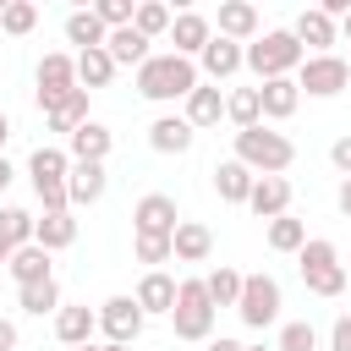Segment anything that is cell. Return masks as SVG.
<instances>
[{
  "label": "cell",
  "instance_id": "obj_1",
  "mask_svg": "<svg viewBox=\"0 0 351 351\" xmlns=\"http://www.w3.org/2000/svg\"><path fill=\"white\" fill-rule=\"evenodd\" d=\"M197 82H203V77H197V60H181L176 49H165V55H148V60L137 66V93H143V99H154V104L186 99Z\"/></svg>",
  "mask_w": 351,
  "mask_h": 351
},
{
  "label": "cell",
  "instance_id": "obj_2",
  "mask_svg": "<svg viewBox=\"0 0 351 351\" xmlns=\"http://www.w3.org/2000/svg\"><path fill=\"white\" fill-rule=\"evenodd\" d=\"M307 60V49L296 44V33L291 27H269V33H258L247 49H241V66H252L258 71V82H274V77H296V66Z\"/></svg>",
  "mask_w": 351,
  "mask_h": 351
},
{
  "label": "cell",
  "instance_id": "obj_3",
  "mask_svg": "<svg viewBox=\"0 0 351 351\" xmlns=\"http://www.w3.org/2000/svg\"><path fill=\"white\" fill-rule=\"evenodd\" d=\"M236 165H247L252 176H285L291 170V159H296V143L285 137V132H269V126H247V132H236V154H230Z\"/></svg>",
  "mask_w": 351,
  "mask_h": 351
},
{
  "label": "cell",
  "instance_id": "obj_4",
  "mask_svg": "<svg viewBox=\"0 0 351 351\" xmlns=\"http://www.w3.org/2000/svg\"><path fill=\"white\" fill-rule=\"evenodd\" d=\"M296 263H302V285L313 291V296H340L346 291V258H340V247L329 241V236H313V241H302V252H296Z\"/></svg>",
  "mask_w": 351,
  "mask_h": 351
},
{
  "label": "cell",
  "instance_id": "obj_5",
  "mask_svg": "<svg viewBox=\"0 0 351 351\" xmlns=\"http://www.w3.org/2000/svg\"><path fill=\"white\" fill-rule=\"evenodd\" d=\"M176 340H214V302L203 280H176V307H170Z\"/></svg>",
  "mask_w": 351,
  "mask_h": 351
},
{
  "label": "cell",
  "instance_id": "obj_6",
  "mask_svg": "<svg viewBox=\"0 0 351 351\" xmlns=\"http://www.w3.org/2000/svg\"><path fill=\"white\" fill-rule=\"evenodd\" d=\"M66 170H71V159H66V148H33V159H27V176H33V192H38V203H44V214H60V208H71L66 203Z\"/></svg>",
  "mask_w": 351,
  "mask_h": 351
},
{
  "label": "cell",
  "instance_id": "obj_7",
  "mask_svg": "<svg viewBox=\"0 0 351 351\" xmlns=\"http://www.w3.org/2000/svg\"><path fill=\"white\" fill-rule=\"evenodd\" d=\"M280 280L274 274H241V296H236V313L247 329H269L280 318Z\"/></svg>",
  "mask_w": 351,
  "mask_h": 351
},
{
  "label": "cell",
  "instance_id": "obj_8",
  "mask_svg": "<svg viewBox=\"0 0 351 351\" xmlns=\"http://www.w3.org/2000/svg\"><path fill=\"white\" fill-rule=\"evenodd\" d=\"M296 88H307L313 99H335V93H346L351 88V66L329 49V55H307L302 66H296Z\"/></svg>",
  "mask_w": 351,
  "mask_h": 351
},
{
  "label": "cell",
  "instance_id": "obj_9",
  "mask_svg": "<svg viewBox=\"0 0 351 351\" xmlns=\"http://www.w3.org/2000/svg\"><path fill=\"white\" fill-rule=\"evenodd\" d=\"M77 88V55H66V49H49L44 60H38V110L49 115L66 93Z\"/></svg>",
  "mask_w": 351,
  "mask_h": 351
},
{
  "label": "cell",
  "instance_id": "obj_10",
  "mask_svg": "<svg viewBox=\"0 0 351 351\" xmlns=\"http://www.w3.org/2000/svg\"><path fill=\"white\" fill-rule=\"evenodd\" d=\"M143 307L132 302V296H104L99 302V329H104V340L110 346H132L137 335H143Z\"/></svg>",
  "mask_w": 351,
  "mask_h": 351
},
{
  "label": "cell",
  "instance_id": "obj_11",
  "mask_svg": "<svg viewBox=\"0 0 351 351\" xmlns=\"http://www.w3.org/2000/svg\"><path fill=\"white\" fill-rule=\"evenodd\" d=\"M181 214H176V197L170 192H143L137 208H132V230L137 236H176Z\"/></svg>",
  "mask_w": 351,
  "mask_h": 351
},
{
  "label": "cell",
  "instance_id": "obj_12",
  "mask_svg": "<svg viewBox=\"0 0 351 351\" xmlns=\"http://www.w3.org/2000/svg\"><path fill=\"white\" fill-rule=\"evenodd\" d=\"M110 148H115V132H110L104 121H82V126L66 137V159H71V165H104Z\"/></svg>",
  "mask_w": 351,
  "mask_h": 351
},
{
  "label": "cell",
  "instance_id": "obj_13",
  "mask_svg": "<svg viewBox=\"0 0 351 351\" xmlns=\"http://www.w3.org/2000/svg\"><path fill=\"white\" fill-rule=\"evenodd\" d=\"M208 38H214V22H208L203 11H176V16H170V44H176L181 60H197Z\"/></svg>",
  "mask_w": 351,
  "mask_h": 351
},
{
  "label": "cell",
  "instance_id": "obj_14",
  "mask_svg": "<svg viewBox=\"0 0 351 351\" xmlns=\"http://www.w3.org/2000/svg\"><path fill=\"white\" fill-rule=\"evenodd\" d=\"M214 33L230 38V44H252V38H258V5H252V0H219Z\"/></svg>",
  "mask_w": 351,
  "mask_h": 351
},
{
  "label": "cell",
  "instance_id": "obj_15",
  "mask_svg": "<svg viewBox=\"0 0 351 351\" xmlns=\"http://www.w3.org/2000/svg\"><path fill=\"white\" fill-rule=\"evenodd\" d=\"M291 33H296V44H302L307 55H329V44H340V22H329L318 5H307V11L291 22Z\"/></svg>",
  "mask_w": 351,
  "mask_h": 351
},
{
  "label": "cell",
  "instance_id": "obj_16",
  "mask_svg": "<svg viewBox=\"0 0 351 351\" xmlns=\"http://www.w3.org/2000/svg\"><path fill=\"white\" fill-rule=\"evenodd\" d=\"M241 49L247 44H230V38H208L203 44V55H197V77H208V82H225V77H236L241 71Z\"/></svg>",
  "mask_w": 351,
  "mask_h": 351
},
{
  "label": "cell",
  "instance_id": "obj_17",
  "mask_svg": "<svg viewBox=\"0 0 351 351\" xmlns=\"http://www.w3.org/2000/svg\"><path fill=\"white\" fill-rule=\"evenodd\" d=\"M247 208H252L258 219H280V214H291V181H285V176H258L252 192H247Z\"/></svg>",
  "mask_w": 351,
  "mask_h": 351
},
{
  "label": "cell",
  "instance_id": "obj_18",
  "mask_svg": "<svg viewBox=\"0 0 351 351\" xmlns=\"http://www.w3.org/2000/svg\"><path fill=\"white\" fill-rule=\"evenodd\" d=\"M104 186H110L104 165H71V170H66V203H71V208H93V203L104 197Z\"/></svg>",
  "mask_w": 351,
  "mask_h": 351
},
{
  "label": "cell",
  "instance_id": "obj_19",
  "mask_svg": "<svg viewBox=\"0 0 351 351\" xmlns=\"http://www.w3.org/2000/svg\"><path fill=\"white\" fill-rule=\"evenodd\" d=\"M258 104H263V121H291V115H296V104H302V88H296V77L258 82Z\"/></svg>",
  "mask_w": 351,
  "mask_h": 351
},
{
  "label": "cell",
  "instance_id": "obj_20",
  "mask_svg": "<svg viewBox=\"0 0 351 351\" xmlns=\"http://www.w3.org/2000/svg\"><path fill=\"white\" fill-rule=\"evenodd\" d=\"M170 252H176V263H208V252H214V230L197 225V219H181L176 236H170Z\"/></svg>",
  "mask_w": 351,
  "mask_h": 351
},
{
  "label": "cell",
  "instance_id": "obj_21",
  "mask_svg": "<svg viewBox=\"0 0 351 351\" xmlns=\"http://www.w3.org/2000/svg\"><path fill=\"white\" fill-rule=\"evenodd\" d=\"M132 302L143 307V318H148V313H165V318H170V307H176V280H170L165 269H148V274L137 280Z\"/></svg>",
  "mask_w": 351,
  "mask_h": 351
},
{
  "label": "cell",
  "instance_id": "obj_22",
  "mask_svg": "<svg viewBox=\"0 0 351 351\" xmlns=\"http://www.w3.org/2000/svg\"><path fill=\"white\" fill-rule=\"evenodd\" d=\"M93 329H99V313L93 307H60L55 313V340L60 346H93Z\"/></svg>",
  "mask_w": 351,
  "mask_h": 351
},
{
  "label": "cell",
  "instance_id": "obj_23",
  "mask_svg": "<svg viewBox=\"0 0 351 351\" xmlns=\"http://www.w3.org/2000/svg\"><path fill=\"white\" fill-rule=\"evenodd\" d=\"M192 126H186V115H159L154 126H148V148L154 154H186L192 148Z\"/></svg>",
  "mask_w": 351,
  "mask_h": 351
},
{
  "label": "cell",
  "instance_id": "obj_24",
  "mask_svg": "<svg viewBox=\"0 0 351 351\" xmlns=\"http://www.w3.org/2000/svg\"><path fill=\"white\" fill-rule=\"evenodd\" d=\"M219 115H225V93L208 88V82H197V88L186 93V126L203 132V126H219Z\"/></svg>",
  "mask_w": 351,
  "mask_h": 351
},
{
  "label": "cell",
  "instance_id": "obj_25",
  "mask_svg": "<svg viewBox=\"0 0 351 351\" xmlns=\"http://www.w3.org/2000/svg\"><path fill=\"white\" fill-rule=\"evenodd\" d=\"M33 241H38L44 252L71 247V241H77V219H71V208H60V214H38V219H33Z\"/></svg>",
  "mask_w": 351,
  "mask_h": 351
},
{
  "label": "cell",
  "instance_id": "obj_26",
  "mask_svg": "<svg viewBox=\"0 0 351 351\" xmlns=\"http://www.w3.org/2000/svg\"><path fill=\"white\" fill-rule=\"evenodd\" d=\"M5 269H11L16 291H22V285H38V280H49V252H44L38 241H27V247H16V252L5 258Z\"/></svg>",
  "mask_w": 351,
  "mask_h": 351
},
{
  "label": "cell",
  "instance_id": "obj_27",
  "mask_svg": "<svg viewBox=\"0 0 351 351\" xmlns=\"http://www.w3.org/2000/svg\"><path fill=\"white\" fill-rule=\"evenodd\" d=\"M104 49H110V60H115V66H143V60L154 55V49H148V38H143L137 27H115V33L104 38Z\"/></svg>",
  "mask_w": 351,
  "mask_h": 351
},
{
  "label": "cell",
  "instance_id": "obj_28",
  "mask_svg": "<svg viewBox=\"0 0 351 351\" xmlns=\"http://www.w3.org/2000/svg\"><path fill=\"white\" fill-rule=\"evenodd\" d=\"M252 170L247 165H236V159H225V165H214V192L225 197V203H247V192H252Z\"/></svg>",
  "mask_w": 351,
  "mask_h": 351
},
{
  "label": "cell",
  "instance_id": "obj_29",
  "mask_svg": "<svg viewBox=\"0 0 351 351\" xmlns=\"http://www.w3.org/2000/svg\"><path fill=\"white\" fill-rule=\"evenodd\" d=\"M104 38H110V33H104V22H99L93 11H71V16H66V44H77V55H82V49H104Z\"/></svg>",
  "mask_w": 351,
  "mask_h": 351
},
{
  "label": "cell",
  "instance_id": "obj_30",
  "mask_svg": "<svg viewBox=\"0 0 351 351\" xmlns=\"http://www.w3.org/2000/svg\"><path fill=\"white\" fill-rule=\"evenodd\" d=\"M110 77H115V60H110V49H82L77 55V88H110Z\"/></svg>",
  "mask_w": 351,
  "mask_h": 351
},
{
  "label": "cell",
  "instance_id": "obj_31",
  "mask_svg": "<svg viewBox=\"0 0 351 351\" xmlns=\"http://www.w3.org/2000/svg\"><path fill=\"white\" fill-rule=\"evenodd\" d=\"M44 121H49V132H66V137H71V132L88 121V88H71V93L44 115Z\"/></svg>",
  "mask_w": 351,
  "mask_h": 351
},
{
  "label": "cell",
  "instance_id": "obj_32",
  "mask_svg": "<svg viewBox=\"0 0 351 351\" xmlns=\"http://www.w3.org/2000/svg\"><path fill=\"white\" fill-rule=\"evenodd\" d=\"M170 16H176V11H170L165 0H137V11H132V27H137V33L154 44V38H165V33H170Z\"/></svg>",
  "mask_w": 351,
  "mask_h": 351
},
{
  "label": "cell",
  "instance_id": "obj_33",
  "mask_svg": "<svg viewBox=\"0 0 351 351\" xmlns=\"http://www.w3.org/2000/svg\"><path fill=\"white\" fill-rule=\"evenodd\" d=\"M16 302H22V313H33V318L60 313V280L49 274V280H38V285H22V291H16Z\"/></svg>",
  "mask_w": 351,
  "mask_h": 351
},
{
  "label": "cell",
  "instance_id": "obj_34",
  "mask_svg": "<svg viewBox=\"0 0 351 351\" xmlns=\"http://www.w3.org/2000/svg\"><path fill=\"white\" fill-rule=\"evenodd\" d=\"M225 115L236 121V132H247V126H263V104H258V88H236V93H225Z\"/></svg>",
  "mask_w": 351,
  "mask_h": 351
},
{
  "label": "cell",
  "instance_id": "obj_35",
  "mask_svg": "<svg viewBox=\"0 0 351 351\" xmlns=\"http://www.w3.org/2000/svg\"><path fill=\"white\" fill-rule=\"evenodd\" d=\"M27 241H33V214L5 203V208H0V247L16 252V247H27Z\"/></svg>",
  "mask_w": 351,
  "mask_h": 351
},
{
  "label": "cell",
  "instance_id": "obj_36",
  "mask_svg": "<svg viewBox=\"0 0 351 351\" xmlns=\"http://www.w3.org/2000/svg\"><path fill=\"white\" fill-rule=\"evenodd\" d=\"M203 291H208V302H214V313H219V307H236V296H241V274L219 263L214 274H203Z\"/></svg>",
  "mask_w": 351,
  "mask_h": 351
},
{
  "label": "cell",
  "instance_id": "obj_37",
  "mask_svg": "<svg viewBox=\"0 0 351 351\" xmlns=\"http://www.w3.org/2000/svg\"><path fill=\"white\" fill-rule=\"evenodd\" d=\"M33 27H38V5H33V0H5V11H0V33L27 38Z\"/></svg>",
  "mask_w": 351,
  "mask_h": 351
},
{
  "label": "cell",
  "instance_id": "obj_38",
  "mask_svg": "<svg viewBox=\"0 0 351 351\" xmlns=\"http://www.w3.org/2000/svg\"><path fill=\"white\" fill-rule=\"evenodd\" d=\"M302 241H307V225L302 219H291V214L269 219V247L274 252H302Z\"/></svg>",
  "mask_w": 351,
  "mask_h": 351
},
{
  "label": "cell",
  "instance_id": "obj_39",
  "mask_svg": "<svg viewBox=\"0 0 351 351\" xmlns=\"http://www.w3.org/2000/svg\"><path fill=\"white\" fill-rule=\"evenodd\" d=\"M274 351H318V329H313L307 318H291V324H280Z\"/></svg>",
  "mask_w": 351,
  "mask_h": 351
},
{
  "label": "cell",
  "instance_id": "obj_40",
  "mask_svg": "<svg viewBox=\"0 0 351 351\" xmlns=\"http://www.w3.org/2000/svg\"><path fill=\"white\" fill-rule=\"evenodd\" d=\"M88 11L104 22V33H115V27H132V11H137V5H132V0H93Z\"/></svg>",
  "mask_w": 351,
  "mask_h": 351
},
{
  "label": "cell",
  "instance_id": "obj_41",
  "mask_svg": "<svg viewBox=\"0 0 351 351\" xmlns=\"http://www.w3.org/2000/svg\"><path fill=\"white\" fill-rule=\"evenodd\" d=\"M132 247H137V263H148V269H159V263L176 258L170 252V236H132Z\"/></svg>",
  "mask_w": 351,
  "mask_h": 351
},
{
  "label": "cell",
  "instance_id": "obj_42",
  "mask_svg": "<svg viewBox=\"0 0 351 351\" xmlns=\"http://www.w3.org/2000/svg\"><path fill=\"white\" fill-rule=\"evenodd\" d=\"M329 351H351V313L335 318V329H329Z\"/></svg>",
  "mask_w": 351,
  "mask_h": 351
},
{
  "label": "cell",
  "instance_id": "obj_43",
  "mask_svg": "<svg viewBox=\"0 0 351 351\" xmlns=\"http://www.w3.org/2000/svg\"><path fill=\"white\" fill-rule=\"evenodd\" d=\"M329 159H335V170H340V176H351V132H346V137H335Z\"/></svg>",
  "mask_w": 351,
  "mask_h": 351
},
{
  "label": "cell",
  "instance_id": "obj_44",
  "mask_svg": "<svg viewBox=\"0 0 351 351\" xmlns=\"http://www.w3.org/2000/svg\"><path fill=\"white\" fill-rule=\"evenodd\" d=\"M0 351H16V324L0 318Z\"/></svg>",
  "mask_w": 351,
  "mask_h": 351
},
{
  "label": "cell",
  "instance_id": "obj_45",
  "mask_svg": "<svg viewBox=\"0 0 351 351\" xmlns=\"http://www.w3.org/2000/svg\"><path fill=\"white\" fill-rule=\"evenodd\" d=\"M335 203H340V214H346V219H351V176H346V181H340V192H335Z\"/></svg>",
  "mask_w": 351,
  "mask_h": 351
},
{
  "label": "cell",
  "instance_id": "obj_46",
  "mask_svg": "<svg viewBox=\"0 0 351 351\" xmlns=\"http://www.w3.org/2000/svg\"><path fill=\"white\" fill-rule=\"evenodd\" d=\"M11 181H16V170H11V159H5V154H0V192H5V186H11Z\"/></svg>",
  "mask_w": 351,
  "mask_h": 351
},
{
  "label": "cell",
  "instance_id": "obj_47",
  "mask_svg": "<svg viewBox=\"0 0 351 351\" xmlns=\"http://www.w3.org/2000/svg\"><path fill=\"white\" fill-rule=\"evenodd\" d=\"M208 351H247V346H241V340H225V335H219V340H208Z\"/></svg>",
  "mask_w": 351,
  "mask_h": 351
},
{
  "label": "cell",
  "instance_id": "obj_48",
  "mask_svg": "<svg viewBox=\"0 0 351 351\" xmlns=\"http://www.w3.org/2000/svg\"><path fill=\"white\" fill-rule=\"evenodd\" d=\"M5 137H11V115L0 110V148H5Z\"/></svg>",
  "mask_w": 351,
  "mask_h": 351
},
{
  "label": "cell",
  "instance_id": "obj_49",
  "mask_svg": "<svg viewBox=\"0 0 351 351\" xmlns=\"http://www.w3.org/2000/svg\"><path fill=\"white\" fill-rule=\"evenodd\" d=\"M340 38H346V44H351V11H346V16H340Z\"/></svg>",
  "mask_w": 351,
  "mask_h": 351
},
{
  "label": "cell",
  "instance_id": "obj_50",
  "mask_svg": "<svg viewBox=\"0 0 351 351\" xmlns=\"http://www.w3.org/2000/svg\"><path fill=\"white\" fill-rule=\"evenodd\" d=\"M104 351H132V346H104Z\"/></svg>",
  "mask_w": 351,
  "mask_h": 351
},
{
  "label": "cell",
  "instance_id": "obj_51",
  "mask_svg": "<svg viewBox=\"0 0 351 351\" xmlns=\"http://www.w3.org/2000/svg\"><path fill=\"white\" fill-rule=\"evenodd\" d=\"M77 351H104V346H77Z\"/></svg>",
  "mask_w": 351,
  "mask_h": 351
},
{
  "label": "cell",
  "instance_id": "obj_52",
  "mask_svg": "<svg viewBox=\"0 0 351 351\" xmlns=\"http://www.w3.org/2000/svg\"><path fill=\"white\" fill-rule=\"evenodd\" d=\"M5 258H11V252H5V247H0V263H5Z\"/></svg>",
  "mask_w": 351,
  "mask_h": 351
},
{
  "label": "cell",
  "instance_id": "obj_53",
  "mask_svg": "<svg viewBox=\"0 0 351 351\" xmlns=\"http://www.w3.org/2000/svg\"><path fill=\"white\" fill-rule=\"evenodd\" d=\"M247 351H269V346H247Z\"/></svg>",
  "mask_w": 351,
  "mask_h": 351
},
{
  "label": "cell",
  "instance_id": "obj_54",
  "mask_svg": "<svg viewBox=\"0 0 351 351\" xmlns=\"http://www.w3.org/2000/svg\"><path fill=\"white\" fill-rule=\"evenodd\" d=\"M346 285H351V263H346Z\"/></svg>",
  "mask_w": 351,
  "mask_h": 351
},
{
  "label": "cell",
  "instance_id": "obj_55",
  "mask_svg": "<svg viewBox=\"0 0 351 351\" xmlns=\"http://www.w3.org/2000/svg\"><path fill=\"white\" fill-rule=\"evenodd\" d=\"M0 11H5V0H0Z\"/></svg>",
  "mask_w": 351,
  "mask_h": 351
}]
</instances>
